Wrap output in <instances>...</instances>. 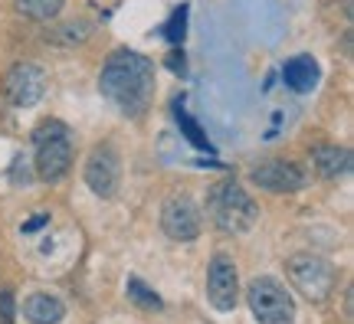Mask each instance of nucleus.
Listing matches in <instances>:
<instances>
[{
	"label": "nucleus",
	"mask_w": 354,
	"mask_h": 324,
	"mask_svg": "<svg viewBox=\"0 0 354 324\" xmlns=\"http://www.w3.org/2000/svg\"><path fill=\"white\" fill-rule=\"evenodd\" d=\"M33 151H37V174L46 184H56L73 167V135L63 122H43L33 131Z\"/></svg>",
	"instance_id": "7ed1b4c3"
},
{
	"label": "nucleus",
	"mask_w": 354,
	"mask_h": 324,
	"mask_svg": "<svg viewBox=\"0 0 354 324\" xmlns=\"http://www.w3.org/2000/svg\"><path fill=\"white\" fill-rule=\"evenodd\" d=\"M286 272H289L292 285L299 288V295H305L308 301H325L335 292V282H338V275H335V265L328 259H322V256H312V252H299V256H292L286 262Z\"/></svg>",
	"instance_id": "20e7f679"
},
{
	"label": "nucleus",
	"mask_w": 354,
	"mask_h": 324,
	"mask_svg": "<svg viewBox=\"0 0 354 324\" xmlns=\"http://www.w3.org/2000/svg\"><path fill=\"white\" fill-rule=\"evenodd\" d=\"M207 298L216 312H233L240 301V278H236V265L230 256H214L210 269H207Z\"/></svg>",
	"instance_id": "6e6552de"
},
{
	"label": "nucleus",
	"mask_w": 354,
	"mask_h": 324,
	"mask_svg": "<svg viewBox=\"0 0 354 324\" xmlns=\"http://www.w3.org/2000/svg\"><path fill=\"white\" fill-rule=\"evenodd\" d=\"M174 118H177V125H180V131H184V137H187V141L194 144V148L210 151V141H207V135H203V128L197 125V122H194V118H190V115L184 112L180 105L174 108Z\"/></svg>",
	"instance_id": "2eb2a0df"
},
{
	"label": "nucleus",
	"mask_w": 354,
	"mask_h": 324,
	"mask_svg": "<svg viewBox=\"0 0 354 324\" xmlns=\"http://www.w3.org/2000/svg\"><path fill=\"white\" fill-rule=\"evenodd\" d=\"M102 95L112 102L122 115L138 118L148 112L154 95V66L135 50H115L99 75Z\"/></svg>",
	"instance_id": "f257e3e1"
},
{
	"label": "nucleus",
	"mask_w": 354,
	"mask_h": 324,
	"mask_svg": "<svg viewBox=\"0 0 354 324\" xmlns=\"http://www.w3.org/2000/svg\"><path fill=\"white\" fill-rule=\"evenodd\" d=\"M24 314L33 324H59L66 318V305L50 292H33L24 305Z\"/></svg>",
	"instance_id": "f8f14e48"
},
{
	"label": "nucleus",
	"mask_w": 354,
	"mask_h": 324,
	"mask_svg": "<svg viewBox=\"0 0 354 324\" xmlns=\"http://www.w3.org/2000/svg\"><path fill=\"white\" fill-rule=\"evenodd\" d=\"M201 226H203L201 207H197L187 193H177V197L165 200V207H161V229H165L171 239L190 242V239L201 236Z\"/></svg>",
	"instance_id": "423d86ee"
},
{
	"label": "nucleus",
	"mask_w": 354,
	"mask_h": 324,
	"mask_svg": "<svg viewBox=\"0 0 354 324\" xmlns=\"http://www.w3.org/2000/svg\"><path fill=\"white\" fill-rule=\"evenodd\" d=\"M318 63L312 56H292L289 63L282 66V82L292 92H312L318 86Z\"/></svg>",
	"instance_id": "9b49d317"
},
{
	"label": "nucleus",
	"mask_w": 354,
	"mask_h": 324,
	"mask_svg": "<svg viewBox=\"0 0 354 324\" xmlns=\"http://www.w3.org/2000/svg\"><path fill=\"white\" fill-rule=\"evenodd\" d=\"M7 99L17 105V108H30V105H37L43 99V92H46V73L33 63H17L7 73Z\"/></svg>",
	"instance_id": "9d476101"
},
{
	"label": "nucleus",
	"mask_w": 354,
	"mask_h": 324,
	"mask_svg": "<svg viewBox=\"0 0 354 324\" xmlns=\"http://www.w3.org/2000/svg\"><path fill=\"white\" fill-rule=\"evenodd\" d=\"M128 298L145 305V308H161V298H158L148 285H141L138 278H128Z\"/></svg>",
	"instance_id": "f3484780"
},
{
	"label": "nucleus",
	"mask_w": 354,
	"mask_h": 324,
	"mask_svg": "<svg viewBox=\"0 0 354 324\" xmlns=\"http://www.w3.org/2000/svg\"><path fill=\"white\" fill-rule=\"evenodd\" d=\"M184 30H187V7L180 3V7L171 13V20L165 23V30H161V33H165L171 43H180V39H184Z\"/></svg>",
	"instance_id": "dca6fc26"
},
{
	"label": "nucleus",
	"mask_w": 354,
	"mask_h": 324,
	"mask_svg": "<svg viewBox=\"0 0 354 324\" xmlns=\"http://www.w3.org/2000/svg\"><path fill=\"white\" fill-rule=\"evenodd\" d=\"M0 321L13 324V295L10 292H0Z\"/></svg>",
	"instance_id": "a211bd4d"
},
{
	"label": "nucleus",
	"mask_w": 354,
	"mask_h": 324,
	"mask_svg": "<svg viewBox=\"0 0 354 324\" xmlns=\"http://www.w3.org/2000/svg\"><path fill=\"white\" fill-rule=\"evenodd\" d=\"M207 213H210V220L220 233H230V236H240L246 229H253L256 220H259V210H256L253 197L240 187V184H233V180H223V184H216L210 190V197H207Z\"/></svg>",
	"instance_id": "f03ea898"
},
{
	"label": "nucleus",
	"mask_w": 354,
	"mask_h": 324,
	"mask_svg": "<svg viewBox=\"0 0 354 324\" xmlns=\"http://www.w3.org/2000/svg\"><path fill=\"white\" fill-rule=\"evenodd\" d=\"M312 161H315V171L322 177L338 180V177H344L348 171H351V151L338 148V144H322V148H315Z\"/></svg>",
	"instance_id": "ddd939ff"
},
{
	"label": "nucleus",
	"mask_w": 354,
	"mask_h": 324,
	"mask_svg": "<svg viewBox=\"0 0 354 324\" xmlns=\"http://www.w3.org/2000/svg\"><path fill=\"white\" fill-rule=\"evenodd\" d=\"M250 180L259 190H269V193H295V190L305 187L308 174L302 171V164L272 158V161L256 164L253 171H250Z\"/></svg>",
	"instance_id": "0eeeda50"
},
{
	"label": "nucleus",
	"mask_w": 354,
	"mask_h": 324,
	"mask_svg": "<svg viewBox=\"0 0 354 324\" xmlns=\"http://www.w3.org/2000/svg\"><path fill=\"white\" fill-rule=\"evenodd\" d=\"M66 0H17L20 13H26L30 20H53L56 13L63 10Z\"/></svg>",
	"instance_id": "4468645a"
},
{
	"label": "nucleus",
	"mask_w": 354,
	"mask_h": 324,
	"mask_svg": "<svg viewBox=\"0 0 354 324\" xmlns=\"http://www.w3.org/2000/svg\"><path fill=\"white\" fill-rule=\"evenodd\" d=\"M246 301H250V308H253L259 324H292L295 321V301H292V295L279 285L276 278H269V275L250 282Z\"/></svg>",
	"instance_id": "39448f33"
},
{
	"label": "nucleus",
	"mask_w": 354,
	"mask_h": 324,
	"mask_svg": "<svg viewBox=\"0 0 354 324\" xmlns=\"http://www.w3.org/2000/svg\"><path fill=\"white\" fill-rule=\"evenodd\" d=\"M118 180H122V161H118V154H115L112 144H99L86 161V184L99 197H115Z\"/></svg>",
	"instance_id": "1a4fd4ad"
}]
</instances>
